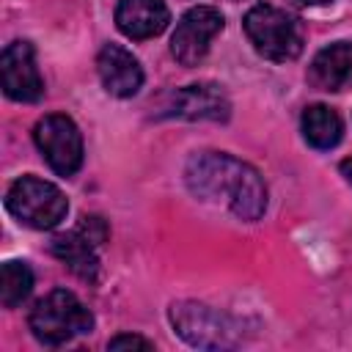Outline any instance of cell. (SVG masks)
<instances>
[{"mask_svg": "<svg viewBox=\"0 0 352 352\" xmlns=\"http://www.w3.org/2000/svg\"><path fill=\"white\" fill-rule=\"evenodd\" d=\"M341 116L327 104H308L302 113V135L314 148H333L341 140Z\"/></svg>", "mask_w": 352, "mask_h": 352, "instance_id": "5bb4252c", "label": "cell"}, {"mask_svg": "<svg viewBox=\"0 0 352 352\" xmlns=\"http://www.w3.org/2000/svg\"><path fill=\"white\" fill-rule=\"evenodd\" d=\"M168 113L187 121H226L231 116V102L220 85L195 82L170 96Z\"/></svg>", "mask_w": 352, "mask_h": 352, "instance_id": "9c48e42d", "label": "cell"}, {"mask_svg": "<svg viewBox=\"0 0 352 352\" xmlns=\"http://www.w3.org/2000/svg\"><path fill=\"white\" fill-rule=\"evenodd\" d=\"M245 33L253 44V50L267 58V60H278V63H286V60H294L300 52H302V28L300 22L275 8V6H253L248 14H245Z\"/></svg>", "mask_w": 352, "mask_h": 352, "instance_id": "3957f363", "label": "cell"}, {"mask_svg": "<svg viewBox=\"0 0 352 352\" xmlns=\"http://www.w3.org/2000/svg\"><path fill=\"white\" fill-rule=\"evenodd\" d=\"M6 209L19 223L44 231V228H55L66 217L69 204L52 182H44L38 176H22L8 187Z\"/></svg>", "mask_w": 352, "mask_h": 352, "instance_id": "5b68a950", "label": "cell"}, {"mask_svg": "<svg viewBox=\"0 0 352 352\" xmlns=\"http://www.w3.org/2000/svg\"><path fill=\"white\" fill-rule=\"evenodd\" d=\"M0 80L8 99L38 102L44 96V80L36 66V52L30 41H11L0 55Z\"/></svg>", "mask_w": 352, "mask_h": 352, "instance_id": "ba28073f", "label": "cell"}, {"mask_svg": "<svg viewBox=\"0 0 352 352\" xmlns=\"http://www.w3.org/2000/svg\"><path fill=\"white\" fill-rule=\"evenodd\" d=\"M300 3H305V6H327L333 0H300Z\"/></svg>", "mask_w": 352, "mask_h": 352, "instance_id": "ac0fdd59", "label": "cell"}, {"mask_svg": "<svg viewBox=\"0 0 352 352\" xmlns=\"http://www.w3.org/2000/svg\"><path fill=\"white\" fill-rule=\"evenodd\" d=\"M226 19L214 6H192L176 25L170 36V52L182 66H198L209 47L212 38L223 30Z\"/></svg>", "mask_w": 352, "mask_h": 352, "instance_id": "52a82bcc", "label": "cell"}, {"mask_svg": "<svg viewBox=\"0 0 352 352\" xmlns=\"http://www.w3.org/2000/svg\"><path fill=\"white\" fill-rule=\"evenodd\" d=\"M170 22V11L165 0H118L116 25L132 41H146L160 36Z\"/></svg>", "mask_w": 352, "mask_h": 352, "instance_id": "8fae6325", "label": "cell"}, {"mask_svg": "<svg viewBox=\"0 0 352 352\" xmlns=\"http://www.w3.org/2000/svg\"><path fill=\"white\" fill-rule=\"evenodd\" d=\"M308 80L319 91H344L352 85V41H333L322 47L311 66Z\"/></svg>", "mask_w": 352, "mask_h": 352, "instance_id": "7c38bea8", "label": "cell"}, {"mask_svg": "<svg viewBox=\"0 0 352 352\" xmlns=\"http://www.w3.org/2000/svg\"><path fill=\"white\" fill-rule=\"evenodd\" d=\"M28 324L44 346H60L72 341L74 336H85L94 330V316L82 305V300L74 292L52 289L47 297H41L28 316Z\"/></svg>", "mask_w": 352, "mask_h": 352, "instance_id": "7a4b0ae2", "label": "cell"}, {"mask_svg": "<svg viewBox=\"0 0 352 352\" xmlns=\"http://www.w3.org/2000/svg\"><path fill=\"white\" fill-rule=\"evenodd\" d=\"M338 168H341V176H344V179H346V182L352 184V157L341 160V165H338Z\"/></svg>", "mask_w": 352, "mask_h": 352, "instance_id": "e0dca14e", "label": "cell"}, {"mask_svg": "<svg viewBox=\"0 0 352 352\" xmlns=\"http://www.w3.org/2000/svg\"><path fill=\"white\" fill-rule=\"evenodd\" d=\"M33 292V272L25 261H6L0 267V302L16 308Z\"/></svg>", "mask_w": 352, "mask_h": 352, "instance_id": "9a60e30c", "label": "cell"}, {"mask_svg": "<svg viewBox=\"0 0 352 352\" xmlns=\"http://www.w3.org/2000/svg\"><path fill=\"white\" fill-rule=\"evenodd\" d=\"M33 140L55 173L72 176L82 165V135L69 116L63 113L44 116L33 126Z\"/></svg>", "mask_w": 352, "mask_h": 352, "instance_id": "8992f818", "label": "cell"}, {"mask_svg": "<svg viewBox=\"0 0 352 352\" xmlns=\"http://www.w3.org/2000/svg\"><path fill=\"white\" fill-rule=\"evenodd\" d=\"M168 319L173 330L198 349H228L239 344V327L226 316L223 311L195 302V300H179L170 305Z\"/></svg>", "mask_w": 352, "mask_h": 352, "instance_id": "277c9868", "label": "cell"}, {"mask_svg": "<svg viewBox=\"0 0 352 352\" xmlns=\"http://www.w3.org/2000/svg\"><path fill=\"white\" fill-rule=\"evenodd\" d=\"M96 72H99L104 91L118 96V99L135 96L143 85V69H140L138 58L129 50H124L121 44H104L102 47V52L96 58Z\"/></svg>", "mask_w": 352, "mask_h": 352, "instance_id": "30bf717a", "label": "cell"}, {"mask_svg": "<svg viewBox=\"0 0 352 352\" xmlns=\"http://www.w3.org/2000/svg\"><path fill=\"white\" fill-rule=\"evenodd\" d=\"M184 182L195 198L223 204L239 220H258L267 209V184L261 173L226 151L192 154L184 165Z\"/></svg>", "mask_w": 352, "mask_h": 352, "instance_id": "6da1fadb", "label": "cell"}, {"mask_svg": "<svg viewBox=\"0 0 352 352\" xmlns=\"http://www.w3.org/2000/svg\"><path fill=\"white\" fill-rule=\"evenodd\" d=\"M154 344L148 338H140V336H129V333H121L116 338L107 341V349H151Z\"/></svg>", "mask_w": 352, "mask_h": 352, "instance_id": "2e32d148", "label": "cell"}, {"mask_svg": "<svg viewBox=\"0 0 352 352\" xmlns=\"http://www.w3.org/2000/svg\"><path fill=\"white\" fill-rule=\"evenodd\" d=\"M96 248H99V242L82 226H77L69 234H58L52 239V245H50L52 256L58 261H63L77 278H82L88 283H96V278H99V256H96Z\"/></svg>", "mask_w": 352, "mask_h": 352, "instance_id": "4fadbf2b", "label": "cell"}]
</instances>
